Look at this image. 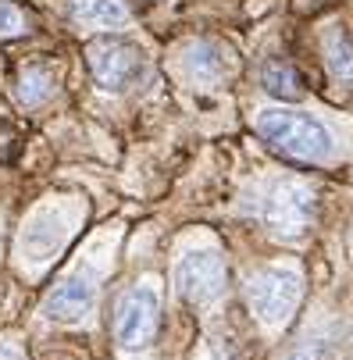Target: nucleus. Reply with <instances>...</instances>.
<instances>
[{
    "label": "nucleus",
    "instance_id": "nucleus-4",
    "mask_svg": "<svg viewBox=\"0 0 353 360\" xmlns=\"http://www.w3.org/2000/svg\"><path fill=\"white\" fill-rule=\"evenodd\" d=\"M86 61H89L93 79L111 93L136 86L143 75V54L125 39H93L86 46Z\"/></svg>",
    "mask_w": 353,
    "mask_h": 360
},
{
    "label": "nucleus",
    "instance_id": "nucleus-6",
    "mask_svg": "<svg viewBox=\"0 0 353 360\" xmlns=\"http://www.w3.org/2000/svg\"><path fill=\"white\" fill-rule=\"evenodd\" d=\"M225 261L211 250H193L186 253L179 268H175V285L179 296H186L189 303H211L222 296L225 289Z\"/></svg>",
    "mask_w": 353,
    "mask_h": 360
},
{
    "label": "nucleus",
    "instance_id": "nucleus-12",
    "mask_svg": "<svg viewBox=\"0 0 353 360\" xmlns=\"http://www.w3.org/2000/svg\"><path fill=\"white\" fill-rule=\"evenodd\" d=\"M189 72L200 79V82H214L222 75V58L214 54L211 43H196L189 50Z\"/></svg>",
    "mask_w": 353,
    "mask_h": 360
},
{
    "label": "nucleus",
    "instance_id": "nucleus-11",
    "mask_svg": "<svg viewBox=\"0 0 353 360\" xmlns=\"http://www.w3.org/2000/svg\"><path fill=\"white\" fill-rule=\"evenodd\" d=\"M325 54H328V68H332L335 79H353V39L349 36L332 32Z\"/></svg>",
    "mask_w": 353,
    "mask_h": 360
},
{
    "label": "nucleus",
    "instance_id": "nucleus-8",
    "mask_svg": "<svg viewBox=\"0 0 353 360\" xmlns=\"http://www.w3.org/2000/svg\"><path fill=\"white\" fill-rule=\"evenodd\" d=\"M68 11L82 25H100V29H118L129 22V11L122 0H68Z\"/></svg>",
    "mask_w": 353,
    "mask_h": 360
},
{
    "label": "nucleus",
    "instance_id": "nucleus-2",
    "mask_svg": "<svg viewBox=\"0 0 353 360\" xmlns=\"http://www.w3.org/2000/svg\"><path fill=\"white\" fill-rule=\"evenodd\" d=\"M158 321H161V296L150 282H139L118 300L115 339L122 342V349H143L158 335Z\"/></svg>",
    "mask_w": 353,
    "mask_h": 360
},
{
    "label": "nucleus",
    "instance_id": "nucleus-14",
    "mask_svg": "<svg viewBox=\"0 0 353 360\" xmlns=\"http://www.w3.org/2000/svg\"><path fill=\"white\" fill-rule=\"evenodd\" d=\"M0 360H22V356H18V349H15V346L0 342Z\"/></svg>",
    "mask_w": 353,
    "mask_h": 360
},
{
    "label": "nucleus",
    "instance_id": "nucleus-9",
    "mask_svg": "<svg viewBox=\"0 0 353 360\" xmlns=\"http://www.w3.org/2000/svg\"><path fill=\"white\" fill-rule=\"evenodd\" d=\"M261 82H264V89H268L271 96H278V100H296L300 93H304L296 68L285 65V61H268L264 72H261Z\"/></svg>",
    "mask_w": 353,
    "mask_h": 360
},
{
    "label": "nucleus",
    "instance_id": "nucleus-1",
    "mask_svg": "<svg viewBox=\"0 0 353 360\" xmlns=\"http://www.w3.org/2000/svg\"><path fill=\"white\" fill-rule=\"evenodd\" d=\"M257 136L289 161L321 165L325 158H332V132L321 122H314L307 115H296V111H282V108L261 111Z\"/></svg>",
    "mask_w": 353,
    "mask_h": 360
},
{
    "label": "nucleus",
    "instance_id": "nucleus-7",
    "mask_svg": "<svg viewBox=\"0 0 353 360\" xmlns=\"http://www.w3.org/2000/svg\"><path fill=\"white\" fill-rule=\"evenodd\" d=\"M93 303H96V278L89 271H75V275H68L54 285V292H50L46 303H43V314L50 321L75 325L93 311Z\"/></svg>",
    "mask_w": 353,
    "mask_h": 360
},
{
    "label": "nucleus",
    "instance_id": "nucleus-3",
    "mask_svg": "<svg viewBox=\"0 0 353 360\" xmlns=\"http://www.w3.org/2000/svg\"><path fill=\"white\" fill-rule=\"evenodd\" d=\"M300 275L296 271H282V268H268L250 275L246 282V300H250V311H254L264 325H282L289 321V314L296 311L300 303Z\"/></svg>",
    "mask_w": 353,
    "mask_h": 360
},
{
    "label": "nucleus",
    "instance_id": "nucleus-5",
    "mask_svg": "<svg viewBox=\"0 0 353 360\" xmlns=\"http://www.w3.org/2000/svg\"><path fill=\"white\" fill-rule=\"evenodd\" d=\"M311 218H314V193L300 182H278L271 193H268V203H264V221L275 236L282 239H296L311 229Z\"/></svg>",
    "mask_w": 353,
    "mask_h": 360
},
{
    "label": "nucleus",
    "instance_id": "nucleus-13",
    "mask_svg": "<svg viewBox=\"0 0 353 360\" xmlns=\"http://www.w3.org/2000/svg\"><path fill=\"white\" fill-rule=\"evenodd\" d=\"M25 32V15L15 4H0V39H11Z\"/></svg>",
    "mask_w": 353,
    "mask_h": 360
},
{
    "label": "nucleus",
    "instance_id": "nucleus-10",
    "mask_svg": "<svg viewBox=\"0 0 353 360\" xmlns=\"http://www.w3.org/2000/svg\"><path fill=\"white\" fill-rule=\"evenodd\" d=\"M54 93V75H50L46 68H39V65H32V68H25L22 72V79H18V100L25 108H36V104H43V100Z\"/></svg>",
    "mask_w": 353,
    "mask_h": 360
}]
</instances>
